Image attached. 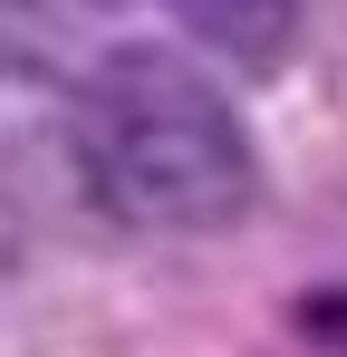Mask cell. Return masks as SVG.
I'll return each mask as SVG.
<instances>
[{
  "label": "cell",
  "instance_id": "cell-1",
  "mask_svg": "<svg viewBox=\"0 0 347 357\" xmlns=\"http://www.w3.org/2000/svg\"><path fill=\"white\" fill-rule=\"evenodd\" d=\"M77 165L135 232H231L261 193L251 126L174 49H116L77 87Z\"/></svg>",
  "mask_w": 347,
  "mask_h": 357
},
{
  "label": "cell",
  "instance_id": "cell-2",
  "mask_svg": "<svg viewBox=\"0 0 347 357\" xmlns=\"http://www.w3.org/2000/svg\"><path fill=\"white\" fill-rule=\"evenodd\" d=\"M174 29H193L222 68H280L289 29H299V0H155Z\"/></svg>",
  "mask_w": 347,
  "mask_h": 357
}]
</instances>
